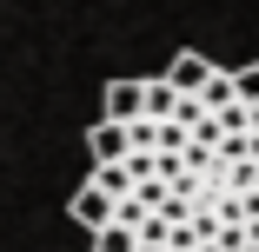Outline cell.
Instances as JSON below:
<instances>
[{
	"label": "cell",
	"mask_w": 259,
	"mask_h": 252,
	"mask_svg": "<svg viewBox=\"0 0 259 252\" xmlns=\"http://www.w3.org/2000/svg\"><path fill=\"white\" fill-rule=\"evenodd\" d=\"M87 160L67 213L93 252H259V67L107 80Z\"/></svg>",
	"instance_id": "1"
}]
</instances>
